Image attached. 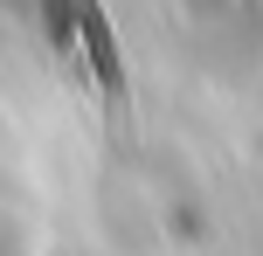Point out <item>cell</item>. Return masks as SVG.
I'll return each mask as SVG.
<instances>
[{
	"mask_svg": "<svg viewBox=\"0 0 263 256\" xmlns=\"http://www.w3.org/2000/svg\"><path fill=\"white\" fill-rule=\"evenodd\" d=\"M63 7L77 14V28H83L90 76H97V90H104V104H125V63H118V42H111V28H104V14H97V0H63Z\"/></svg>",
	"mask_w": 263,
	"mask_h": 256,
	"instance_id": "1",
	"label": "cell"
}]
</instances>
